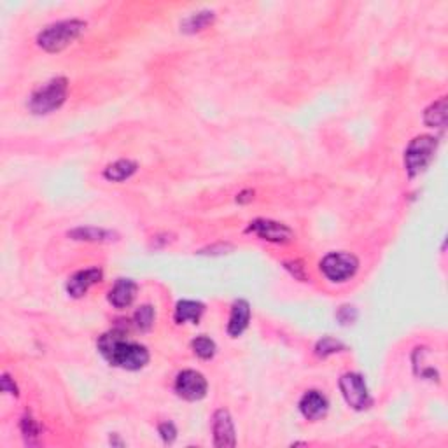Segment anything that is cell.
Returning <instances> with one entry per match:
<instances>
[{"mask_svg":"<svg viewBox=\"0 0 448 448\" xmlns=\"http://www.w3.org/2000/svg\"><path fill=\"white\" fill-rule=\"evenodd\" d=\"M250 320V305L245 299H236L231 306L228 323V334L231 338H238L247 330Z\"/></svg>","mask_w":448,"mask_h":448,"instance_id":"13","label":"cell"},{"mask_svg":"<svg viewBox=\"0 0 448 448\" xmlns=\"http://www.w3.org/2000/svg\"><path fill=\"white\" fill-rule=\"evenodd\" d=\"M299 412L306 421H320L330 410V401L319 391H308L299 400Z\"/></svg>","mask_w":448,"mask_h":448,"instance_id":"11","label":"cell"},{"mask_svg":"<svg viewBox=\"0 0 448 448\" xmlns=\"http://www.w3.org/2000/svg\"><path fill=\"white\" fill-rule=\"evenodd\" d=\"M69 236L72 240H79V242H112V240H118V235L114 231L93 228V226H88V228L81 226V228L72 229V231H69Z\"/></svg>","mask_w":448,"mask_h":448,"instance_id":"16","label":"cell"},{"mask_svg":"<svg viewBox=\"0 0 448 448\" xmlns=\"http://www.w3.org/2000/svg\"><path fill=\"white\" fill-rule=\"evenodd\" d=\"M154 317H156V313H154L153 306L144 305L135 312L133 323H135V326L139 327L140 331H149L154 324Z\"/></svg>","mask_w":448,"mask_h":448,"instance_id":"21","label":"cell"},{"mask_svg":"<svg viewBox=\"0 0 448 448\" xmlns=\"http://www.w3.org/2000/svg\"><path fill=\"white\" fill-rule=\"evenodd\" d=\"M137 292H139V285H137L135 280H132V278H119L112 285L111 291H109V303L114 308H128L135 301Z\"/></svg>","mask_w":448,"mask_h":448,"instance_id":"12","label":"cell"},{"mask_svg":"<svg viewBox=\"0 0 448 448\" xmlns=\"http://www.w3.org/2000/svg\"><path fill=\"white\" fill-rule=\"evenodd\" d=\"M67 91H69V81L65 77H53L30 95L28 109L35 116L51 114L65 104Z\"/></svg>","mask_w":448,"mask_h":448,"instance_id":"3","label":"cell"},{"mask_svg":"<svg viewBox=\"0 0 448 448\" xmlns=\"http://www.w3.org/2000/svg\"><path fill=\"white\" fill-rule=\"evenodd\" d=\"M247 233H254L261 240L271 243H287L294 238V233L289 226L270 219H256L249 224Z\"/></svg>","mask_w":448,"mask_h":448,"instance_id":"8","label":"cell"},{"mask_svg":"<svg viewBox=\"0 0 448 448\" xmlns=\"http://www.w3.org/2000/svg\"><path fill=\"white\" fill-rule=\"evenodd\" d=\"M98 352L111 366L128 372L142 369L149 362V351L144 345L128 340L119 330H112L98 338Z\"/></svg>","mask_w":448,"mask_h":448,"instance_id":"1","label":"cell"},{"mask_svg":"<svg viewBox=\"0 0 448 448\" xmlns=\"http://www.w3.org/2000/svg\"><path fill=\"white\" fill-rule=\"evenodd\" d=\"M86 23L83 20H63L46 27L37 35V46L48 53H60L72 44L77 37L84 32Z\"/></svg>","mask_w":448,"mask_h":448,"instance_id":"2","label":"cell"},{"mask_svg":"<svg viewBox=\"0 0 448 448\" xmlns=\"http://www.w3.org/2000/svg\"><path fill=\"white\" fill-rule=\"evenodd\" d=\"M216 21V13L209 9H203L198 11V13H193L189 14L188 18H184L181 23V30L184 34H196V32H202L205 30L207 27Z\"/></svg>","mask_w":448,"mask_h":448,"instance_id":"15","label":"cell"},{"mask_svg":"<svg viewBox=\"0 0 448 448\" xmlns=\"http://www.w3.org/2000/svg\"><path fill=\"white\" fill-rule=\"evenodd\" d=\"M285 268H287V270L291 271L292 275H294V278H298V280H301V282L306 280L305 268L301 266V263H299V261H287V263H285Z\"/></svg>","mask_w":448,"mask_h":448,"instance_id":"25","label":"cell"},{"mask_svg":"<svg viewBox=\"0 0 448 448\" xmlns=\"http://www.w3.org/2000/svg\"><path fill=\"white\" fill-rule=\"evenodd\" d=\"M340 391L345 403L354 410L362 412L372 407L373 400L369 394L368 386L365 382V376L359 373H345L340 379Z\"/></svg>","mask_w":448,"mask_h":448,"instance_id":"6","label":"cell"},{"mask_svg":"<svg viewBox=\"0 0 448 448\" xmlns=\"http://www.w3.org/2000/svg\"><path fill=\"white\" fill-rule=\"evenodd\" d=\"M0 387H2L4 393L13 394V396H18V387L16 383L11 380L9 375H2V380H0Z\"/></svg>","mask_w":448,"mask_h":448,"instance_id":"26","label":"cell"},{"mask_svg":"<svg viewBox=\"0 0 448 448\" xmlns=\"http://www.w3.org/2000/svg\"><path fill=\"white\" fill-rule=\"evenodd\" d=\"M212 433L214 445L217 448H233L236 445L235 424L228 410L219 408L212 417Z\"/></svg>","mask_w":448,"mask_h":448,"instance_id":"9","label":"cell"},{"mask_svg":"<svg viewBox=\"0 0 448 448\" xmlns=\"http://www.w3.org/2000/svg\"><path fill=\"white\" fill-rule=\"evenodd\" d=\"M320 271L331 282H347L355 275L359 261L351 252H330L320 261Z\"/></svg>","mask_w":448,"mask_h":448,"instance_id":"5","label":"cell"},{"mask_svg":"<svg viewBox=\"0 0 448 448\" xmlns=\"http://www.w3.org/2000/svg\"><path fill=\"white\" fill-rule=\"evenodd\" d=\"M174 389L179 398L186 401H200L207 396V383L205 376L202 373L195 372V369H184L177 375L174 383Z\"/></svg>","mask_w":448,"mask_h":448,"instance_id":"7","label":"cell"},{"mask_svg":"<svg viewBox=\"0 0 448 448\" xmlns=\"http://www.w3.org/2000/svg\"><path fill=\"white\" fill-rule=\"evenodd\" d=\"M139 165L132 160H118L104 170V177L111 182H125L133 177Z\"/></svg>","mask_w":448,"mask_h":448,"instance_id":"17","label":"cell"},{"mask_svg":"<svg viewBox=\"0 0 448 448\" xmlns=\"http://www.w3.org/2000/svg\"><path fill=\"white\" fill-rule=\"evenodd\" d=\"M447 97L433 102L424 111V123L429 128H445L447 125Z\"/></svg>","mask_w":448,"mask_h":448,"instance_id":"18","label":"cell"},{"mask_svg":"<svg viewBox=\"0 0 448 448\" xmlns=\"http://www.w3.org/2000/svg\"><path fill=\"white\" fill-rule=\"evenodd\" d=\"M21 433H23L25 440H27L28 443H34L35 440L39 438V426L30 415H25V417L21 419Z\"/></svg>","mask_w":448,"mask_h":448,"instance_id":"22","label":"cell"},{"mask_svg":"<svg viewBox=\"0 0 448 448\" xmlns=\"http://www.w3.org/2000/svg\"><path fill=\"white\" fill-rule=\"evenodd\" d=\"M158 433H160L161 440L165 443H174L177 438V428L174 426V422H163V424L158 426Z\"/></svg>","mask_w":448,"mask_h":448,"instance_id":"24","label":"cell"},{"mask_svg":"<svg viewBox=\"0 0 448 448\" xmlns=\"http://www.w3.org/2000/svg\"><path fill=\"white\" fill-rule=\"evenodd\" d=\"M191 348L195 352V355H198L200 359H212L217 352V345L212 338L209 337H198L191 341Z\"/></svg>","mask_w":448,"mask_h":448,"instance_id":"20","label":"cell"},{"mask_svg":"<svg viewBox=\"0 0 448 448\" xmlns=\"http://www.w3.org/2000/svg\"><path fill=\"white\" fill-rule=\"evenodd\" d=\"M438 139L431 135L415 137L405 151V168L410 177H417L435 160Z\"/></svg>","mask_w":448,"mask_h":448,"instance_id":"4","label":"cell"},{"mask_svg":"<svg viewBox=\"0 0 448 448\" xmlns=\"http://www.w3.org/2000/svg\"><path fill=\"white\" fill-rule=\"evenodd\" d=\"M254 198V191H243L236 196V202L238 203H247Z\"/></svg>","mask_w":448,"mask_h":448,"instance_id":"27","label":"cell"},{"mask_svg":"<svg viewBox=\"0 0 448 448\" xmlns=\"http://www.w3.org/2000/svg\"><path fill=\"white\" fill-rule=\"evenodd\" d=\"M337 319L340 320L344 326H348V324H354L355 319H358V310L351 305H344L338 308L337 312Z\"/></svg>","mask_w":448,"mask_h":448,"instance_id":"23","label":"cell"},{"mask_svg":"<svg viewBox=\"0 0 448 448\" xmlns=\"http://www.w3.org/2000/svg\"><path fill=\"white\" fill-rule=\"evenodd\" d=\"M203 312H205V305H203V303L195 301V299H182V301H179L177 306H175L174 319L177 324H198Z\"/></svg>","mask_w":448,"mask_h":448,"instance_id":"14","label":"cell"},{"mask_svg":"<svg viewBox=\"0 0 448 448\" xmlns=\"http://www.w3.org/2000/svg\"><path fill=\"white\" fill-rule=\"evenodd\" d=\"M104 278V271L102 268H86V270H79L69 278L67 282V292L72 298H83L93 285L102 282Z\"/></svg>","mask_w":448,"mask_h":448,"instance_id":"10","label":"cell"},{"mask_svg":"<svg viewBox=\"0 0 448 448\" xmlns=\"http://www.w3.org/2000/svg\"><path fill=\"white\" fill-rule=\"evenodd\" d=\"M345 351H347L345 344H341L340 340H337V338L333 337L320 338L315 345V354L323 359L330 358V355L333 354H338V352H345Z\"/></svg>","mask_w":448,"mask_h":448,"instance_id":"19","label":"cell"}]
</instances>
